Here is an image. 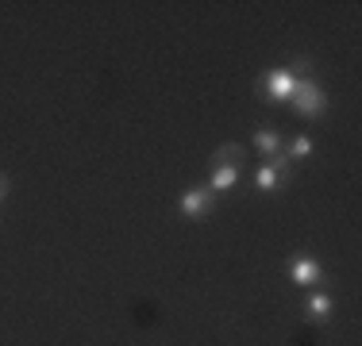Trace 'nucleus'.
<instances>
[{"label": "nucleus", "instance_id": "nucleus-1", "mask_svg": "<svg viewBox=\"0 0 362 346\" xmlns=\"http://www.w3.org/2000/svg\"><path fill=\"white\" fill-rule=\"evenodd\" d=\"M293 108H297V116H305V119H320L327 112V97H324V89L313 81V77H300V81H297Z\"/></svg>", "mask_w": 362, "mask_h": 346}, {"label": "nucleus", "instance_id": "nucleus-2", "mask_svg": "<svg viewBox=\"0 0 362 346\" xmlns=\"http://www.w3.org/2000/svg\"><path fill=\"white\" fill-rule=\"evenodd\" d=\"M297 81H300V77H297V73H289L286 66L266 69V77H262V93H266V100H270V104H286V100H293V93H297Z\"/></svg>", "mask_w": 362, "mask_h": 346}, {"label": "nucleus", "instance_id": "nucleus-3", "mask_svg": "<svg viewBox=\"0 0 362 346\" xmlns=\"http://www.w3.org/2000/svg\"><path fill=\"white\" fill-rule=\"evenodd\" d=\"M212 201H216V196H212L209 189H185L181 201H177V208H181V215H189V220H201V215L209 212Z\"/></svg>", "mask_w": 362, "mask_h": 346}, {"label": "nucleus", "instance_id": "nucleus-4", "mask_svg": "<svg viewBox=\"0 0 362 346\" xmlns=\"http://www.w3.org/2000/svg\"><path fill=\"white\" fill-rule=\"evenodd\" d=\"M293 285H300V289H313V285H320L324 281V273H320V262L316 258H308V254H300L297 262H293Z\"/></svg>", "mask_w": 362, "mask_h": 346}, {"label": "nucleus", "instance_id": "nucleus-5", "mask_svg": "<svg viewBox=\"0 0 362 346\" xmlns=\"http://www.w3.org/2000/svg\"><path fill=\"white\" fill-rule=\"evenodd\" d=\"M255 146L262 150V162H270L274 154H281V131H274L270 124H262L255 131Z\"/></svg>", "mask_w": 362, "mask_h": 346}, {"label": "nucleus", "instance_id": "nucleus-6", "mask_svg": "<svg viewBox=\"0 0 362 346\" xmlns=\"http://www.w3.org/2000/svg\"><path fill=\"white\" fill-rule=\"evenodd\" d=\"M305 316L313 319V323H327V316H332V297H327V292H308Z\"/></svg>", "mask_w": 362, "mask_h": 346}, {"label": "nucleus", "instance_id": "nucleus-7", "mask_svg": "<svg viewBox=\"0 0 362 346\" xmlns=\"http://www.w3.org/2000/svg\"><path fill=\"white\" fill-rule=\"evenodd\" d=\"M235 181H239V166H216V169H212V177H209V193L220 196V193H228Z\"/></svg>", "mask_w": 362, "mask_h": 346}, {"label": "nucleus", "instance_id": "nucleus-8", "mask_svg": "<svg viewBox=\"0 0 362 346\" xmlns=\"http://www.w3.org/2000/svg\"><path fill=\"white\" fill-rule=\"evenodd\" d=\"M286 185H289V181L281 177L274 166H266V162L258 166V173H255V189H258V193H274V189H286Z\"/></svg>", "mask_w": 362, "mask_h": 346}, {"label": "nucleus", "instance_id": "nucleus-9", "mask_svg": "<svg viewBox=\"0 0 362 346\" xmlns=\"http://www.w3.org/2000/svg\"><path fill=\"white\" fill-rule=\"evenodd\" d=\"M247 158V150L239 143H223L216 154H212V162H216V166H239V162Z\"/></svg>", "mask_w": 362, "mask_h": 346}, {"label": "nucleus", "instance_id": "nucleus-10", "mask_svg": "<svg viewBox=\"0 0 362 346\" xmlns=\"http://www.w3.org/2000/svg\"><path fill=\"white\" fill-rule=\"evenodd\" d=\"M313 150H316V143L308 135H297L293 138V146H289V158L293 162H300V158H313Z\"/></svg>", "mask_w": 362, "mask_h": 346}, {"label": "nucleus", "instance_id": "nucleus-11", "mask_svg": "<svg viewBox=\"0 0 362 346\" xmlns=\"http://www.w3.org/2000/svg\"><path fill=\"white\" fill-rule=\"evenodd\" d=\"M4 196H8V177L0 173V201H4Z\"/></svg>", "mask_w": 362, "mask_h": 346}]
</instances>
